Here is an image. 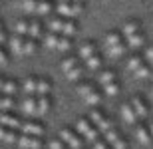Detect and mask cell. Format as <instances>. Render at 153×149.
I'll return each instance as SVG.
<instances>
[{
  "label": "cell",
  "instance_id": "b9f144b4",
  "mask_svg": "<svg viewBox=\"0 0 153 149\" xmlns=\"http://www.w3.org/2000/svg\"><path fill=\"white\" fill-rule=\"evenodd\" d=\"M4 44H8V34H6V26H4V22L0 20V46H4Z\"/></svg>",
  "mask_w": 153,
  "mask_h": 149
},
{
  "label": "cell",
  "instance_id": "ab89813d",
  "mask_svg": "<svg viewBox=\"0 0 153 149\" xmlns=\"http://www.w3.org/2000/svg\"><path fill=\"white\" fill-rule=\"evenodd\" d=\"M151 70H153V68L149 66L147 62H145V64L141 66V68H139V70L135 72V76H137V78H149V76H151Z\"/></svg>",
  "mask_w": 153,
  "mask_h": 149
},
{
  "label": "cell",
  "instance_id": "ffe728a7",
  "mask_svg": "<svg viewBox=\"0 0 153 149\" xmlns=\"http://www.w3.org/2000/svg\"><path fill=\"white\" fill-rule=\"evenodd\" d=\"M131 105H133V109H135V113H137L139 119H147L149 117V107H147V103H145L143 98L135 96V98L131 99Z\"/></svg>",
  "mask_w": 153,
  "mask_h": 149
},
{
  "label": "cell",
  "instance_id": "4316f807",
  "mask_svg": "<svg viewBox=\"0 0 153 149\" xmlns=\"http://www.w3.org/2000/svg\"><path fill=\"white\" fill-rule=\"evenodd\" d=\"M50 93H52V82L48 78H38L36 96H50Z\"/></svg>",
  "mask_w": 153,
  "mask_h": 149
},
{
  "label": "cell",
  "instance_id": "277c9868",
  "mask_svg": "<svg viewBox=\"0 0 153 149\" xmlns=\"http://www.w3.org/2000/svg\"><path fill=\"white\" fill-rule=\"evenodd\" d=\"M76 131L79 133V137L84 139L85 143H94L96 139H100V131H97V127L91 123L90 117H79L76 121Z\"/></svg>",
  "mask_w": 153,
  "mask_h": 149
},
{
  "label": "cell",
  "instance_id": "9a60e30c",
  "mask_svg": "<svg viewBox=\"0 0 153 149\" xmlns=\"http://www.w3.org/2000/svg\"><path fill=\"white\" fill-rule=\"evenodd\" d=\"M20 92V84L16 80H10V78H4L0 76V93H6V96H16Z\"/></svg>",
  "mask_w": 153,
  "mask_h": 149
},
{
  "label": "cell",
  "instance_id": "d590c367",
  "mask_svg": "<svg viewBox=\"0 0 153 149\" xmlns=\"http://www.w3.org/2000/svg\"><path fill=\"white\" fill-rule=\"evenodd\" d=\"M36 52H38V40L26 36V40H24V56H32Z\"/></svg>",
  "mask_w": 153,
  "mask_h": 149
},
{
  "label": "cell",
  "instance_id": "74e56055",
  "mask_svg": "<svg viewBox=\"0 0 153 149\" xmlns=\"http://www.w3.org/2000/svg\"><path fill=\"white\" fill-rule=\"evenodd\" d=\"M20 6H22L26 12H30V14H36V8H38V0H22V2H20Z\"/></svg>",
  "mask_w": 153,
  "mask_h": 149
},
{
  "label": "cell",
  "instance_id": "7c38bea8",
  "mask_svg": "<svg viewBox=\"0 0 153 149\" xmlns=\"http://www.w3.org/2000/svg\"><path fill=\"white\" fill-rule=\"evenodd\" d=\"M18 145L22 149H40L42 147V137H38V135H28V133H20Z\"/></svg>",
  "mask_w": 153,
  "mask_h": 149
},
{
  "label": "cell",
  "instance_id": "1f68e13d",
  "mask_svg": "<svg viewBox=\"0 0 153 149\" xmlns=\"http://www.w3.org/2000/svg\"><path fill=\"white\" fill-rule=\"evenodd\" d=\"M28 26H30L28 18H20V20H16V24H14V34L28 36Z\"/></svg>",
  "mask_w": 153,
  "mask_h": 149
},
{
  "label": "cell",
  "instance_id": "52a82bcc",
  "mask_svg": "<svg viewBox=\"0 0 153 149\" xmlns=\"http://www.w3.org/2000/svg\"><path fill=\"white\" fill-rule=\"evenodd\" d=\"M20 133H28V135H38V137H44L46 133V125L38 119H24L22 127H20Z\"/></svg>",
  "mask_w": 153,
  "mask_h": 149
},
{
  "label": "cell",
  "instance_id": "3957f363",
  "mask_svg": "<svg viewBox=\"0 0 153 149\" xmlns=\"http://www.w3.org/2000/svg\"><path fill=\"white\" fill-rule=\"evenodd\" d=\"M58 16L64 18H79L82 12H84V2H74V0H66V2H60L56 0V8H54Z\"/></svg>",
  "mask_w": 153,
  "mask_h": 149
},
{
  "label": "cell",
  "instance_id": "d6986e66",
  "mask_svg": "<svg viewBox=\"0 0 153 149\" xmlns=\"http://www.w3.org/2000/svg\"><path fill=\"white\" fill-rule=\"evenodd\" d=\"M24 40H26V36H10L8 38V48H10L12 54H16V56H24Z\"/></svg>",
  "mask_w": 153,
  "mask_h": 149
},
{
  "label": "cell",
  "instance_id": "ee69618b",
  "mask_svg": "<svg viewBox=\"0 0 153 149\" xmlns=\"http://www.w3.org/2000/svg\"><path fill=\"white\" fill-rule=\"evenodd\" d=\"M8 60H10V56H8L6 48L0 46V66H6V64H8Z\"/></svg>",
  "mask_w": 153,
  "mask_h": 149
},
{
  "label": "cell",
  "instance_id": "2e32d148",
  "mask_svg": "<svg viewBox=\"0 0 153 149\" xmlns=\"http://www.w3.org/2000/svg\"><path fill=\"white\" fill-rule=\"evenodd\" d=\"M20 109H22V113L26 115H34L38 117V98L36 96H26L20 103Z\"/></svg>",
  "mask_w": 153,
  "mask_h": 149
},
{
  "label": "cell",
  "instance_id": "f546056e",
  "mask_svg": "<svg viewBox=\"0 0 153 149\" xmlns=\"http://www.w3.org/2000/svg\"><path fill=\"white\" fill-rule=\"evenodd\" d=\"M16 105V99L14 96H6V93H0V111H12Z\"/></svg>",
  "mask_w": 153,
  "mask_h": 149
},
{
  "label": "cell",
  "instance_id": "f35d334b",
  "mask_svg": "<svg viewBox=\"0 0 153 149\" xmlns=\"http://www.w3.org/2000/svg\"><path fill=\"white\" fill-rule=\"evenodd\" d=\"M143 58H145V62L153 68V44H147V46L143 48Z\"/></svg>",
  "mask_w": 153,
  "mask_h": 149
},
{
  "label": "cell",
  "instance_id": "8fae6325",
  "mask_svg": "<svg viewBox=\"0 0 153 149\" xmlns=\"http://www.w3.org/2000/svg\"><path fill=\"white\" fill-rule=\"evenodd\" d=\"M119 32L123 34V38H129V36L137 34V32H143V28H141V22H139L137 18H129V20H125V22L121 24Z\"/></svg>",
  "mask_w": 153,
  "mask_h": 149
},
{
  "label": "cell",
  "instance_id": "cb8c5ba5",
  "mask_svg": "<svg viewBox=\"0 0 153 149\" xmlns=\"http://www.w3.org/2000/svg\"><path fill=\"white\" fill-rule=\"evenodd\" d=\"M36 87H38V78L36 76H30L22 82V92L26 96H36Z\"/></svg>",
  "mask_w": 153,
  "mask_h": 149
},
{
  "label": "cell",
  "instance_id": "836d02e7",
  "mask_svg": "<svg viewBox=\"0 0 153 149\" xmlns=\"http://www.w3.org/2000/svg\"><path fill=\"white\" fill-rule=\"evenodd\" d=\"M94 87H96V86H94V82H88V80L84 82V80H82V82H78V84H76V92H78L79 98H84L85 93H90Z\"/></svg>",
  "mask_w": 153,
  "mask_h": 149
},
{
  "label": "cell",
  "instance_id": "ac0fdd59",
  "mask_svg": "<svg viewBox=\"0 0 153 149\" xmlns=\"http://www.w3.org/2000/svg\"><path fill=\"white\" fill-rule=\"evenodd\" d=\"M135 139H137L141 145H149V143L153 141L151 131H149V125H147V123H135Z\"/></svg>",
  "mask_w": 153,
  "mask_h": 149
},
{
  "label": "cell",
  "instance_id": "44dd1931",
  "mask_svg": "<svg viewBox=\"0 0 153 149\" xmlns=\"http://www.w3.org/2000/svg\"><path fill=\"white\" fill-rule=\"evenodd\" d=\"M18 137H20L18 129H10V127L0 125V141L2 143H18Z\"/></svg>",
  "mask_w": 153,
  "mask_h": 149
},
{
  "label": "cell",
  "instance_id": "f1b7e54d",
  "mask_svg": "<svg viewBox=\"0 0 153 149\" xmlns=\"http://www.w3.org/2000/svg\"><path fill=\"white\" fill-rule=\"evenodd\" d=\"M36 98H38V117H40V115H44V113L50 111L52 98H50V96H36Z\"/></svg>",
  "mask_w": 153,
  "mask_h": 149
},
{
  "label": "cell",
  "instance_id": "8d00e7d4",
  "mask_svg": "<svg viewBox=\"0 0 153 149\" xmlns=\"http://www.w3.org/2000/svg\"><path fill=\"white\" fill-rule=\"evenodd\" d=\"M102 87H103V93L109 96V98H114V96H117V93H119V84H117V82L105 84V86H102Z\"/></svg>",
  "mask_w": 153,
  "mask_h": 149
},
{
  "label": "cell",
  "instance_id": "6da1fadb",
  "mask_svg": "<svg viewBox=\"0 0 153 149\" xmlns=\"http://www.w3.org/2000/svg\"><path fill=\"white\" fill-rule=\"evenodd\" d=\"M127 50H129V48H127L125 38L119 30H109V32H105V36H103V52H105L108 58H115V60H117V58H123Z\"/></svg>",
  "mask_w": 153,
  "mask_h": 149
},
{
  "label": "cell",
  "instance_id": "7402d4cb",
  "mask_svg": "<svg viewBox=\"0 0 153 149\" xmlns=\"http://www.w3.org/2000/svg\"><path fill=\"white\" fill-rule=\"evenodd\" d=\"M56 8V2L54 0H38V8H36V14L38 16H50Z\"/></svg>",
  "mask_w": 153,
  "mask_h": 149
},
{
  "label": "cell",
  "instance_id": "83f0119b",
  "mask_svg": "<svg viewBox=\"0 0 153 149\" xmlns=\"http://www.w3.org/2000/svg\"><path fill=\"white\" fill-rule=\"evenodd\" d=\"M102 66H103L102 54H96V56H91V58H88V60H85V68L91 70V72H100V70H102Z\"/></svg>",
  "mask_w": 153,
  "mask_h": 149
},
{
  "label": "cell",
  "instance_id": "8992f818",
  "mask_svg": "<svg viewBox=\"0 0 153 149\" xmlns=\"http://www.w3.org/2000/svg\"><path fill=\"white\" fill-rule=\"evenodd\" d=\"M58 137L62 139L70 149H84V139L79 137V133L76 129H72V127H64Z\"/></svg>",
  "mask_w": 153,
  "mask_h": 149
},
{
  "label": "cell",
  "instance_id": "603a6c76",
  "mask_svg": "<svg viewBox=\"0 0 153 149\" xmlns=\"http://www.w3.org/2000/svg\"><path fill=\"white\" fill-rule=\"evenodd\" d=\"M97 82H100V86H105V84H111V82H117V76L111 68H105V70H100V74H97Z\"/></svg>",
  "mask_w": 153,
  "mask_h": 149
},
{
  "label": "cell",
  "instance_id": "5b68a950",
  "mask_svg": "<svg viewBox=\"0 0 153 149\" xmlns=\"http://www.w3.org/2000/svg\"><path fill=\"white\" fill-rule=\"evenodd\" d=\"M88 117H90V119H91V123H94V125L97 127V131H100V135H105L108 131L115 129V127H114V121L109 119V117H108L105 113H103L102 109L94 107V109L90 111V115H88Z\"/></svg>",
  "mask_w": 153,
  "mask_h": 149
},
{
  "label": "cell",
  "instance_id": "7bdbcfd3",
  "mask_svg": "<svg viewBox=\"0 0 153 149\" xmlns=\"http://www.w3.org/2000/svg\"><path fill=\"white\" fill-rule=\"evenodd\" d=\"M91 149H111L108 145V141H105V139H96V141H94V143H91Z\"/></svg>",
  "mask_w": 153,
  "mask_h": 149
},
{
  "label": "cell",
  "instance_id": "30bf717a",
  "mask_svg": "<svg viewBox=\"0 0 153 149\" xmlns=\"http://www.w3.org/2000/svg\"><path fill=\"white\" fill-rule=\"evenodd\" d=\"M119 115H121V119H123L125 123H129V125L139 123V117H137V113H135V109H133V105H131V102L121 103V107H119Z\"/></svg>",
  "mask_w": 153,
  "mask_h": 149
},
{
  "label": "cell",
  "instance_id": "f6af8a7d",
  "mask_svg": "<svg viewBox=\"0 0 153 149\" xmlns=\"http://www.w3.org/2000/svg\"><path fill=\"white\" fill-rule=\"evenodd\" d=\"M147 125H149V131H151V137H153V121H149Z\"/></svg>",
  "mask_w": 153,
  "mask_h": 149
},
{
  "label": "cell",
  "instance_id": "e575fe53",
  "mask_svg": "<svg viewBox=\"0 0 153 149\" xmlns=\"http://www.w3.org/2000/svg\"><path fill=\"white\" fill-rule=\"evenodd\" d=\"M84 74H85V68H84V66H78V68H74L72 72H68L66 78H68L70 82H76V84H78V82L84 80Z\"/></svg>",
  "mask_w": 153,
  "mask_h": 149
},
{
  "label": "cell",
  "instance_id": "ba28073f",
  "mask_svg": "<svg viewBox=\"0 0 153 149\" xmlns=\"http://www.w3.org/2000/svg\"><path fill=\"white\" fill-rule=\"evenodd\" d=\"M103 139L108 141V145L111 149H127V139L121 135V133L117 131V129H111V131H108L105 135H103Z\"/></svg>",
  "mask_w": 153,
  "mask_h": 149
},
{
  "label": "cell",
  "instance_id": "d6a6232c",
  "mask_svg": "<svg viewBox=\"0 0 153 149\" xmlns=\"http://www.w3.org/2000/svg\"><path fill=\"white\" fill-rule=\"evenodd\" d=\"M82 99H84V102L88 103V105H97V103L102 102V92L94 87V90H91L90 93H85V96H84Z\"/></svg>",
  "mask_w": 153,
  "mask_h": 149
},
{
  "label": "cell",
  "instance_id": "484cf974",
  "mask_svg": "<svg viewBox=\"0 0 153 149\" xmlns=\"http://www.w3.org/2000/svg\"><path fill=\"white\" fill-rule=\"evenodd\" d=\"M78 66H79V56H68V58H64L62 64H60V68H62L64 74L72 72V70L78 68Z\"/></svg>",
  "mask_w": 153,
  "mask_h": 149
},
{
  "label": "cell",
  "instance_id": "e0dca14e",
  "mask_svg": "<svg viewBox=\"0 0 153 149\" xmlns=\"http://www.w3.org/2000/svg\"><path fill=\"white\" fill-rule=\"evenodd\" d=\"M125 44H127V48L131 52H137V50H143V48L147 46V40H145V34L143 32H137V34L125 38Z\"/></svg>",
  "mask_w": 153,
  "mask_h": 149
},
{
  "label": "cell",
  "instance_id": "9c48e42d",
  "mask_svg": "<svg viewBox=\"0 0 153 149\" xmlns=\"http://www.w3.org/2000/svg\"><path fill=\"white\" fill-rule=\"evenodd\" d=\"M22 121L16 113H12V111H0V125L4 127H10V129H18L20 131V127H22Z\"/></svg>",
  "mask_w": 153,
  "mask_h": 149
},
{
  "label": "cell",
  "instance_id": "d4e9b609",
  "mask_svg": "<svg viewBox=\"0 0 153 149\" xmlns=\"http://www.w3.org/2000/svg\"><path fill=\"white\" fill-rule=\"evenodd\" d=\"M143 64H145V58H143L141 54H131V56L127 58V70H131L133 74L141 68Z\"/></svg>",
  "mask_w": 153,
  "mask_h": 149
},
{
  "label": "cell",
  "instance_id": "60d3db41",
  "mask_svg": "<svg viewBox=\"0 0 153 149\" xmlns=\"http://www.w3.org/2000/svg\"><path fill=\"white\" fill-rule=\"evenodd\" d=\"M48 147H50V149H70V147H68L66 143H64V141H62L60 137H54V139H50V143H48Z\"/></svg>",
  "mask_w": 153,
  "mask_h": 149
},
{
  "label": "cell",
  "instance_id": "7a4b0ae2",
  "mask_svg": "<svg viewBox=\"0 0 153 149\" xmlns=\"http://www.w3.org/2000/svg\"><path fill=\"white\" fill-rule=\"evenodd\" d=\"M46 28L48 32H56V34H62V36H70L74 38L78 34V22L74 18H64V16H52L48 22H46Z\"/></svg>",
  "mask_w": 153,
  "mask_h": 149
},
{
  "label": "cell",
  "instance_id": "4dcf8cb0",
  "mask_svg": "<svg viewBox=\"0 0 153 149\" xmlns=\"http://www.w3.org/2000/svg\"><path fill=\"white\" fill-rule=\"evenodd\" d=\"M72 46H74V38L60 34V38H58V44H56V50H58V52H68V50H72Z\"/></svg>",
  "mask_w": 153,
  "mask_h": 149
},
{
  "label": "cell",
  "instance_id": "bcb514c9",
  "mask_svg": "<svg viewBox=\"0 0 153 149\" xmlns=\"http://www.w3.org/2000/svg\"><path fill=\"white\" fill-rule=\"evenodd\" d=\"M149 98H151V102H153V87H151V92H149Z\"/></svg>",
  "mask_w": 153,
  "mask_h": 149
},
{
  "label": "cell",
  "instance_id": "7dc6e473",
  "mask_svg": "<svg viewBox=\"0 0 153 149\" xmlns=\"http://www.w3.org/2000/svg\"><path fill=\"white\" fill-rule=\"evenodd\" d=\"M60 2H66V0H60ZM74 2H84V0H74Z\"/></svg>",
  "mask_w": 153,
  "mask_h": 149
},
{
  "label": "cell",
  "instance_id": "5bb4252c",
  "mask_svg": "<svg viewBox=\"0 0 153 149\" xmlns=\"http://www.w3.org/2000/svg\"><path fill=\"white\" fill-rule=\"evenodd\" d=\"M96 54H100V48H97V44L94 40H85L82 46L78 48V56H79V60H88V58H91V56H96Z\"/></svg>",
  "mask_w": 153,
  "mask_h": 149
},
{
  "label": "cell",
  "instance_id": "4fadbf2b",
  "mask_svg": "<svg viewBox=\"0 0 153 149\" xmlns=\"http://www.w3.org/2000/svg\"><path fill=\"white\" fill-rule=\"evenodd\" d=\"M46 32H48V28H46V24H44V22H40L38 18L30 20V26H28V38H34V40H42Z\"/></svg>",
  "mask_w": 153,
  "mask_h": 149
}]
</instances>
